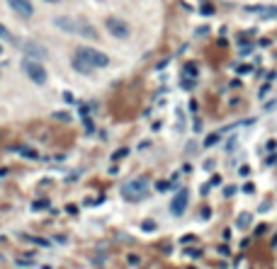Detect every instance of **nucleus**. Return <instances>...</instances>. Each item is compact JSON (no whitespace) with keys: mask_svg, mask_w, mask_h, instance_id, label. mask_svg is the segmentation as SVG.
Masks as SVG:
<instances>
[{"mask_svg":"<svg viewBox=\"0 0 277 269\" xmlns=\"http://www.w3.org/2000/svg\"><path fill=\"white\" fill-rule=\"evenodd\" d=\"M70 63H73V68H75L78 73H90L95 68L110 66V56L102 54V51H97V49H92V46H78Z\"/></svg>","mask_w":277,"mask_h":269,"instance_id":"f257e3e1","label":"nucleus"},{"mask_svg":"<svg viewBox=\"0 0 277 269\" xmlns=\"http://www.w3.org/2000/svg\"><path fill=\"white\" fill-rule=\"evenodd\" d=\"M146 194H148V179H143V177L132 179V182H127V184L122 187V197L132 204L141 202Z\"/></svg>","mask_w":277,"mask_h":269,"instance_id":"f03ea898","label":"nucleus"},{"mask_svg":"<svg viewBox=\"0 0 277 269\" xmlns=\"http://www.w3.org/2000/svg\"><path fill=\"white\" fill-rule=\"evenodd\" d=\"M22 70L27 73V78H29L34 85H46V80H49L46 68L42 66V61H37V58H24V61H22Z\"/></svg>","mask_w":277,"mask_h":269,"instance_id":"7ed1b4c3","label":"nucleus"},{"mask_svg":"<svg viewBox=\"0 0 277 269\" xmlns=\"http://www.w3.org/2000/svg\"><path fill=\"white\" fill-rule=\"evenodd\" d=\"M54 24L64 32H78V34H88V37H97L95 29H90L88 22H80V20H73V17H56Z\"/></svg>","mask_w":277,"mask_h":269,"instance_id":"20e7f679","label":"nucleus"},{"mask_svg":"<svg viewBox=\"0 0 277 269\" xmlns=\"http://www.w3.org/2000/svg\"><path fill=\"white\" fill-rule=\"evenodd\" d=\"M105 27H107V32H110L112 37H117V39H127V37L132 34L129 24L124 22V20H119V17H107Z\"/></svg>","mask_w":277,"mask_h":269,"instance_id":"39448f33","label":"nucleus"},{"mask_svg":"<svg viewBox=\"0 0 277 269\" xmlns=\"http://www.w3.org/2000/svg\"><path fill=\"white\" fill-rule=\"evenodd\" d=\"M246 12L260 17V20H277V7L275 5H251V7H246Z\"/></svg>","mask_w":277,"mask_h":269,"instance_id":"423d86ee","label":"nucleus"},{"mask_svg":"<svg viewBox=\"0 0 277 269\" xmlns=\"http://www.w3.org/2000/svg\"><path fill=\"white\" fill-rule=\"evenodd\" d=\"M7 5H10L12 12H17L20 17H32V15H34L32 0H7Z\"/></svg>","mask_w":277,"mask_h":269,"instance_id":"0eeeda50","label":"nucleus"},{"mask_svg":"<svg viewBox=\"0 0 277 269\" xmlns=\"http://www.w3.org/2000/svg\"><path fill=\"white\" fill-rule=\"evenodd\" d=\"M187 199H190V194H187V189H180L178 194H175V199L170 204V211L175 214V216H183L185 209H187Z\"/></svg>","mask_w":277,"mask_h":269,"instance_id":"6e6552de","label":"nucleus"},{"mask_svg":"<svg viewBox=\"0 0 277 269\" xmlns=\"http://www.w3.org/2000/svg\"><path fill=\"white\" fill-rule=\"evenodd\" d=\"M24 51H27L29 56H37V58H44V56H46V51H44V49H39L37 44H27V46H24Z\"/></svg>","mask_w":277,"mask_h":269,"instance_id":"1a4fd4ad","label":"nucleus"},{"mask_svg":"<svg viewBox=\"0 0 277 269\" xmlns=\"http://www.w3.org/2000/svg\"><path fill=\"white\" fill-rule=\"evenodd\" d=\"M248 223H251V216H248V214H243V216L238 218V228H248Z\"/></svg>","mask_w":277,"mask_h":269,"instance_id":"9d476101","label":"nucleus"},{"mask_svg":"<svg viewBox=\"0 0 277 269\" xmlns=\"http://www.w3.org/2000/svg\"><path fill=\"white\" fill-rule=\"evenodd\" d=\"M0 39H12V34L7 32V27H5L2 22H0Z\"/></svg>","mask_w":277,"mask_h":269,"instance_id":"9b49d317","label":"nucleus"},{"mask_svg":"<svg viewBox=\"0 0 277 269\" xmlns=\"http://www.w3.org/2000/svg\"><path fill=\"white\" fill-rule=\"evenodd\" d=\"M216 141H219V134H211V136L207 138V141H205V146H207V148H211V146H214Z\"/></svg>","mask_w":277,"mask_h":269,"instance_id":"f8f14e48","label":"nucleus"},{"mask_svg":"<svg viewBox=\"0 0 277 269\" xmlns=\"http://www.w3.org/2000/svg\"><path fill=\"white\" fill-rule=\"evenodd\" d=\"M44 2H61V0H44Z\"/></svg>","mask_w":277,"mask_h":269,"instance_id":"ddd939ff","label":"nucleus"},{"mask_svg":"<svg viewBox=\"0 0 277 269\" xmlns=\"http://www.w3.org/2000/svg\"><path fill=\"white\" fill-rule=\"evenodd\" d=\"M0 56H2V46H0Z\"/></svg>","mask_w":277,"mask_h":269,"instance_id":"4468645a","label":"nucleus"}]
</instances>
